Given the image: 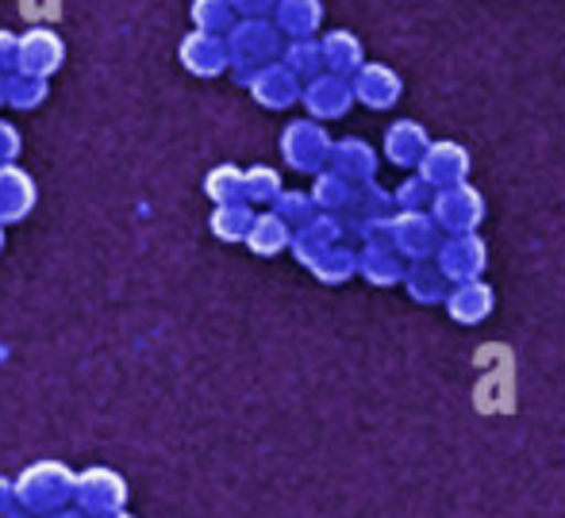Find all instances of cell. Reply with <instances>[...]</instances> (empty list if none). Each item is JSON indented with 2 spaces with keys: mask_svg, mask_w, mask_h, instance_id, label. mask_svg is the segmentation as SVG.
Wrapping results in <instances>:
<instances>
[{
  "mask_svg": "<svg viewBox=\"0 0 565 518\" xmlns=\"http://www.w3.org/2000/svg\"><path fill=\"white\" fill-rule=\"evenodd\" d=\"M74 504L93 518H108L127 507V481L116 468H85L77 473V488H74Z\"/></svg>",
  "mask_w": 565,
  "mask_h": 518,
  "instance_id": "7a4b0ae2",
  "label": "cell"
},
{
  "mask_svg": "<svg viewBox=\"0 0 565 518\" xmlns=\"http://www.w3.org/2000/svg\"><path fill=\"white\" fill-rule=\"evenodd\" d=\"M74 488H77L74 468H66L62 461H35L15 481V504L35 518H43L74 504Z\"/></svg>",
  "mask_w": 565,
  "mask_h": 518,
  "instance_id": "6da1fadb",
  "label": "cell"
},
{
  "mask_svg": "<svg viewBox=\"0 0 565 518\" xmlns=\"http://www.w3.org/2000/svg\"><path fill=\"white\" fill-rule=\"evenodd\" d=\"M108 518H135L131 511H116V515H108Z\"/></svg>",
  "mask_w": 565,
  "mask_h": 518,
  "instance_id": "8992f818",
  "label": "cell"
},
{
  "mask_svg": "<svg viewBox=\"0 0 565 518\" xmlns=\"http://www.w3.org/2000/svg\"><path fill=\"white\" fill-rule=\"evenodd\" d=\"M12 507H20V504H15V481L0 476V515L12 511Z\"/></svg>",
  "mask_w": 565,
  "mask_h": 518,
  "instance_id": "3957f363",
  "label": "cell"
},
{
  "mask_svg": "<svg viewBox=\"0 0 565 518\" xmlns=\"http://www.w3.org/2000/svg\"><path fill=\"white\" fill-rule=\"evenodd\" d=\"M43 518H93V515H85L82 507H62V511H51V515H43Z\"/></svg>",
  "mask_w": 565,
  "mask_h": 518,
  "instance_id": "277c9868",
  "label": "cell"
},
{
  "mask_svg": "<svg viewBox=\"0 0 565 518\" xmlns=\"http://www.w3.org/2000/svg\"><path fill=\"white\" fill-rule=\"evenodd\" d=\"M0 518H35V515H31V511H23V507H12V511H4Z\"/></svg>",
  "mask_w": 565,
  "mask_h": 518,
  "instance_id": "5b68a950",
  "label": "cell"
}]
</instances>
